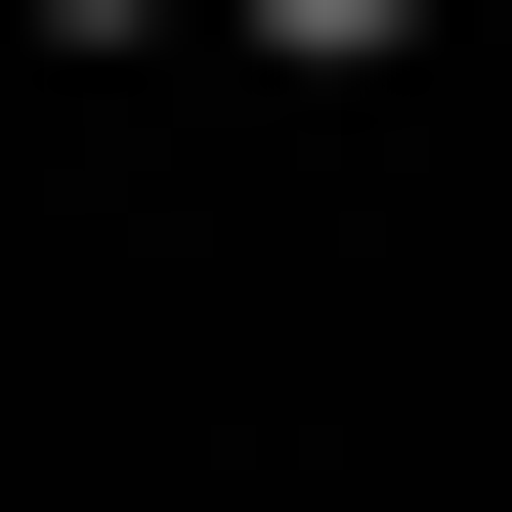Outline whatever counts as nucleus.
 Listing matches in <instances>:
<instances>
[{
  "mask_svg": "<svg viewBox=\"0 0 512 512\" xmlns=\"http://www.w3.org/2000/svg\"><path fill=\"white\" fill-rule=\"evenodd\" d=\"M43 43H171V0H43Z\"/></svg>",
  "mask_w": 512,
  "mask_h": 512,
  "instance_id": "f03ea898",
  "label": "nucleus"
},
{
  "mask_svg": "<svg viewBox=\"0 0 512 512\" xmlns=\"http://www.w3.org/2000/svg\"><path fill=\"white\" fill-rule=\"evenodd\" d=\"M256 43H299V86H384V43H427V0H256Z\"/></svg>",
  "mask_w": 512,
  "mask_h": 512,
  "instance_id": "f257e3e1",
  "label": "nucleus"
}]
</instances>
